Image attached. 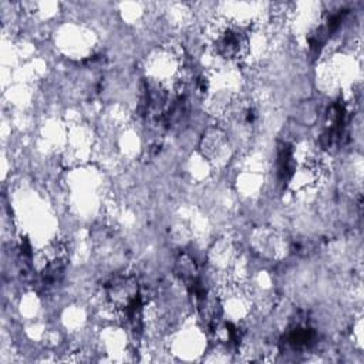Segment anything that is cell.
Here are the masks:
<instances>
[{"instance_id":"6da1fadb","label":"cell","mask_w":364,"mask_h":364,"mask_svg":"<svg viewBox=\"0 0 364 364\" xmlns=\"http://www.w3.org/2000/svg\"><path fill=\"white\" fill-rule=\"evenodd\" d=\"M104 300L112 311L122 314L125 310L144 300L138 279L129 273L111 277L104 286Z\"/></svg>"},{"instance_id":"7a4b0ae2","label":"cell","mask_w":364,"mask_h":364,"mask_svg":"<svg viewBox=\"0 0 364 364\" xmlns=\"http://www.w3.org/2000/svg\"><path fill=\"white\" fill-rule=\"evenodd\" d=\"M200 151L209 162H213L216 165L229 161L230 144L225 131L219 127L209 128L202 136Z\"/></svg>"}]
</instances>
